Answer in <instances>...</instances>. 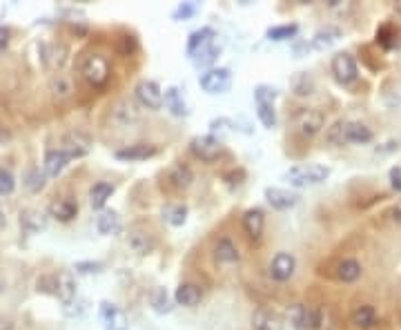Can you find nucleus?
<instances>
[{
    "mask_svg": "<svg viewBox=\"0 0 401 330\" xmlns=\"http://www.w3.org/2000/svg\"><path fill=\"white\" fill-rule=\"evenodd\" d=\"M190 150L197 159H201L205 163H214L223 154V141L212 134H201V136L192 139Z\"/></svg>",
    "mask_w": 401,
    "mask_h": 330,
    "instance_id": "obj_5",
    "label": "nucleus"
},
{
    "mask_svg": "<svg viewBox=\"0 0 401 330\" xmlns=\"http://www.w3.org/2000/svg\"><path fill=\"white\" fill-rule=\"evenodd\" d=\"M277 96H279V92L275 90V87H270V85H259L256 90H254L256 105H275Z\"/></svg>",
    "mask_w": 401,
    "mask_h": 330,
    "instance_id": "obj_40",
    "label": "nucleus"
},
{
    "mask_svg": "<svg viewBox=\"0 0 401 330\" xmlns=\"http://www.w3.org/2000/svg\"><path fill=\"white\" fill-rule=\"evenodd\" d=\"M361 272H363V268L357 259L348 257V259H341L337 263V279L343 281V283H354L357 279L361 277Z\"/></svg>",
    "mask_w": 401,
    "mask_h": 330,
    "instance_id": "obj_29",
    "label": "nucleus"
},
{
    "mask_svg": "<svg viewBox=\"0 0 401 330\" xmlns=\"http://www.w3.org/2000/svg\"><path fill=\"white\" fill-rule=\"evenodd\" d=\"M23 183H25V188L29 192H40L42 188H45V183H47V177H45V172H40V168H29L25 172V177H23Z\"/></svg>",
    "mask_w": 401,
    "mask_h": 330,
    "instance_id": "obj_35",
    "label": "nucleus"
},
{
    "mask_svg": "<svg viewBox=\"0 0 401 330\" xmlns=\"http://www.w3.org/2000/svg\"><path fill=\"white\" fill-rule=\"evenodd\" d=\"M96 230L105 237H112V235H118L123 230V221H121V217H118V212L105 210L99 214V219H96Z\"/></svg>",
    "mask_w": 401,
    "mask_h": 330,
    "instance_id": "obj_26",
    "label": "nucleus"
},
{
    "mask_svg": "<svg viewBox=\"0 0 401 330\" xmlns=\"http://www.w3.org/2000/svg\"><path fill=\"white\" fill-rule=\"evenodd\" d=\"M373 129L359 120H343V143H354V146H366L373 141Z\"/></svg>",
    "mask_w": 401,
    "mask_h": 330,
    "instance_id": "obj_11",
    "label": "nucleus"
},
{
    "mask_svg": "<svg viewBox=\"0 0 401 330\" xmlns=\"http://www.w3.org/2000/svg\"><path fill=\"white\" fill-rule=\"evenodd\" d=\"M9 40H12V31H9V27H0V54L9 47Z\"/></svg>",
    "mask_w": 401,
    "mask_h": 330,
    "instance_id": "obj_50",
    "label": "nucleus"
},
{
    "mask_svg": "<svg viewBox=\"0 0 401 330\" xmlns=\"http://www.w3.org/2000/svg\"><path fill=\"white\" fill-rule=\"evenodd\" d=\"M118 49H121L123 56H132V54L138 49V42L134 36H123L121 38V45H118Z\"/></svg>",
    "mask_w": 401,
    "mask_h": 330,
    "instance_id": "obj_49",
    "label": "nucleus"
},
{
    "mask_svg": "<svg viewBox=\"0 0 401 330\" xmlns=\"http://www.w3.org/2000/svg\"><path fill=\"white\" fill-rule=\"evenodd\" d=\"M76 214H79V203H76L72 196H60V199H54L49 203V217L60 223L74 221Z\"/></svg>",
    "mask_w": 401,
    "mask_h": 330,
    "instance_id": "obj_10",
    "label": "nucleus"
},
{
    "mask_svg": "<svg viewBox=\"0 0 401 330\" xmlns=\"http://www.w3.org/2000/svg\"><path fill=\"white\" fill-rule=\"evenodd\" d=\"M114 194V185L107 183V181H99L92 185L90 190V205L94 207V210H101V207L112 199Z\"/></svg>",
    "mask_w": 401,
    "mask_h": 330,
    "instance_id": "obj_30",
    "label": "nucleus"
},
{
    "mask_svg": "<svg viewBox=\"0 0 401 330\" xmlns=\"http://www.w3.org/2000/svg\"><path fill=\"white\" fill-rule=\"evenodd\" d=\"M103 268H105L103 261H79L74 266V270L81 274H99V272H103Z\"/></svg>",
    "mask_w": 401,
    "mask_h": 330,
    "instance_id": "obj_43",
    "label": "nucleus"
},
{
    "mask_svg": "<svg viewBox=\"0 0 401 330\" xmlns=\"http://www.w3.org/2000/svg\"><path fill=\"white\" fill-rule=\"evenodd\" d=\"M214 259L219 263H238V259H241V252H238V248L234 246L232 239L221 237L214 244Z\"/></svg>",
    "mask_w": 401,
    "mask_h": 330,
    "instance_id": "obj_24",
    "label": "nucleus"
},
{
    "mask_svg": "<svg viewBox=\"0 0 401 330\" xmlns=\"http://www.w3.org/2000/svg\"><path fill=\"white\" fill-rule=\"evenodd\" d=\"M201 299H203V290L199 288L197 283H190V281L181 283L179 288H177V292H174V301H177L179 306H183V308L199 306Z\"/></svg>",
    "mask_w": 401,
    "mask_h": 330,
    "instance_id": "obj_22",
    "label": "nucleus"
},
{
    "mask_svg": "<svg viewBox=\"0 0 401 330\" xmlns=\"http://www.w3.org/2000/svg\"><path fill=\"white\" fill-rule=\"evenodd\" d=\"M69 161H72V159H69L60 148L47 150V152H45V159H42V172H45L47 179H54V177H58V174H60L65 168H67Z\"/></svg>",
    "mask_w": 401,
    "mask_h": 330,
    "instance_id": "obj_13",
    "label": "nucleus"
},
{
    "mask_svg": "<svg viewBox=\"0 0 401 330\" xmlns=\"http://www.w3.org/2000/svg\"><path fill=\"white\" fill-rule=\"evenodd\" d=\"M314 87H317V83H314L310 72H297V74L290 79V90H292V94L299 96V98L312 96V94H314Z\"/></svg>",
    "mask_w": 401,
    "mask_h": 330,
    "instance_id": "obj_27",
    "label": "nucleus"
},
{
    "mask_svg": "<svg viewBox=\"0 0 401 330\" xmlns=\"http://www.w3.org/2000/svg\"><path fill=\"white\" fill-rule=\"evenodd\" d=\"M163 105L170 109V114H174V116L183 118V116L190 114L188 103H186V98H183L179 87H167V90L163 92Z\"/></svg>",
    "mask_w": 401,
    "mask_h": 330,
    "instance_id": "obj_23",
    "label": "nucleus"
},
{
    "mask_svg": "<svg viewBox=\"0 0 401 330\" xmlns=\"http://www.w3.org/2000/svg\"><path fill=\"white\" fill-rule=\"evenodd\" d=\"M295 270H297V259L292 252H277L270 261V277L279 283H286L295 277Z\"/></svg>",
    "mask_w": 401,
    "mask_h": 330,
    "instance_id": "obj_8",
    "label": "nucleus"
},
{
    "mask_svg": "<svg viewBox=\"0 0 401 330\" xmlns=\"http://www.w3.org/2000/svg\"><path fill=\"white\" fill-rule=\"evenodd\" d=\"M16 190V177L9 168H0V194H12Z\"/></svg>",
    "mask_w": 401,
    "mask_h": 330,
    "instance_id": "obj_42",
    "label": "nucleus"
},
{
    "mask_svg": "<svg viewBox=\"0 0 401 330\" xmlns=\"http://www.w3.org/2000/svg\"><path fill=\"white\" fill-rule=\"evenodd\" d=\"M219 54H221V47H216L214 42H210L208 47H203L201 52H197L192 56V63L197 65V68H210V65L219 58Z\"/></svg>",
    "mask_w": 401,
    "mask_h": 330,
    "instance_id": "obj_37",
    "label": "nucleus"
},
{
    "mask_svg": "<svg viewBox=\"0 0 401 330\" xmlns=\"http://www.w3.org/2000/svg\"><path fill=\"white\" fill-rule=\"evenodd\" d=\"M321 328V311L319 308L308 306V317H306V330H319Z\"/></svg>",
    "mask_w": 401,
    "mask_h": 330,
    "instance_id": "obj_48",
    "label": "nucleus"
},
{
    "mask_svg": "<svg viewBox=\"0 0 401 330\" xmlns=\"http://www.w3.org/2000/svg\"><path fill=\"white\" fill-rule=\"evenodd\" d=\"M92 148V141L81 134V132H69V134H65L63 141H60V150L67 154L69 159H81L85 154L90 152Z\"/></svg>",
    "mask_w": 401,
    "mask_h": 330,
    "instance_id": "obj_9",
    "label": "nucleus"
},
{
    "mask_svg": "<svg viewBox=\"0 0 401 330\" xmlns=\"http://www.w3.org/2000/svg\"><path fill=\"white\" fill-rule=\"evenodd\" d=\"M79 72L85 81L94 87H103L107 81H110V61H107L103 54H85V56L79 61Z\"/></svg>",
    "mask_w": 401,
    "mask_h": 330,
    "instance_id": "obj_2",
    "label": "nucleus"
},
{
    "mask_svg": "<svg viewBox=\"0 0 401 330\" xmlns=\"http://www.w3.org/2000/svg\"><path fill=\"white\" fill-rule=\"evenodd\" d=\"M256 116L265 129H272L277 125V109L275 105H256Z\"/></svg>",
    "mask_w": 401,
    "mask_h": 330,
    "instance_id": "obj_41",
    "label": "nucleus"
},
{
    "mask_svg": "<svg viewBox=\"0 0 401 330\" xmlns=\"http://www.w3.org/2000/svg\"><path fill=\"white\" fill-rule=\"evenodd\" d=\"M127 246L132 248L136 255L145 257V255H149V252L156 248V241H154V237L147 233V230L132 228V230H129V235H127Z\"/></svg>",
    "mask_w": 401,
    "mask_h": 330,
    "instance_id": "obj_14",
    "label": "nucleus"
},
{
    "mask_svg": "<svg viewBox=\"0 0 401 330\" xmlns=\"http://www.w3.org/2000/svg\"><path fill=\"white\" fill-rule=\"evenodd\" d=\"M339 38H341V29L328 25V27L319 29L317 34L312 36L310 47H314V49H328V47H332Z\"/></svg>",
    "mask_w": 401,
    "mask_h": 330,
    "instance_id": "obj_31",
    "label": "nucleus"
},
{
    "mask_svg": "<svg viewBox=\"0 0 401 330\" xmlns=\"http://www.w3.org/2000/svg\"><path fill=\"white\" fill-rule=\"evenodd\" d=\"M393 214H395V221L401 226V203L399 205H395V210H393Z\"/></svg>",
    "mask_w": 401,
    "mask_h": 330,
    "instance_id": "obj_53",
    "label": "nucleus"
},
{
    "mask_svg": "<svg viewBox=\"0 0 401 330\" xmlns=\"http://www.w3.org/2000/svg\"><path fill=\"white\" fill-rule=\"evenodd\" d=\"M12 139V134H9V129H5V127H0V146H3L5 141H9Z\"/></svg>",
    "mask_w": 401,
    "mask_h": 330,
    "instance_id": "obj_52",
    "label": "nucleus"
},
{
    "mask_svg": "<svg viewBox=\"0 0 401 330\" xmlns=\"http://www.w3.org/2000/svg\"><path fill=\"white\" fill-rule=\"evenodd\" d=\"M167 181H170V185L174 190H186V188H190L192 181H194V172H192L190 165H186V163H174L167 170Z\"/></svg>",
    "mask_w": 401,
    "mask_h": 330,
    "instance_id": "obj_21",
    "label": "nucleus"
},
{
    "mask_svg": "<svg viewBox=\"0 0 401 330\" xmlns=\"http://www.w3.org/2000/svg\"><path fill=\"white\" fill-rule=\"evenodd\" d=\"M286 324L275 311L268 308H256L252 315V330H284Z\"/></svg>",
    "mask_w": 401,
    "mask_h": 330,
    "instance_id": "obj_19",
    "label": "nucleus"
},
{
    "mask_svg": "<svg viewBox=\"0 0 401 330\" xmlns=\"http://www.w3.org/2000/svg\"><path fill=\"white\" fill-rule=\"evenodd\" d=\"M158 148L154 146H147V143H136V146H127V148H121L114 152V157L118 161H145V159H152L156 157Z\"/></svg>",
    "mask_w": 401,
    "mask_h": 330,
    "instance_id": "obj_17",
    "label": "nucleus"
},
{
    "mask_svg": "<svg viewBox=\"0 0 401 330\" xmlns=\"http://www.w3.org/2000/svg\"><path fill=\"white\" fill-rule=\"evenodd\" d=\"M330 70L334 74V79H337L341 85H350L357 81V76H359V68H357V61L352 54L348 52H339L334 54V58L330 63Z\"/></svg>",
    "mask_w": 401,
    "mask_h": 330,
    "instance_id": "obj_6",
    "label": "nucleus"
},
{
    "mask_svg": "<svg viewBox=\"0 0 401 330\" xmlns=\"http://www.w3.org/2000/svg\"><path fill=\"white\" fill-rule=\"evenodd\" d=\"M3 292H5V279L0 277V294H3Z\"/></svg>",
    "mask_w": 401,
    "mask_h": 330,
    "instance_id": "obj_55",
    "label": "nucleus"
},
{
    "mask_svg": "<svg viewBox=\"0 0 401 330\" xmlns=\"http://www.w3.org/2000/svg\"><path fill=\"white\" fill-rule=\"evenodd\" d=\"M199 85L208 94H225L232 87V72L227 68H212L199 76Z\"/></svg>",
    "mask_w": 401,
    "mask_h": 330,
    "instance_id": "obj_4",
    "label": "nucleus"
},
{
    "mask_svg": "<svg viewBox=\"0 0 401 330\" xmlns=\"http://www.w3.org/2000/svg\"><path fill=\"white\" fill-rule=\"evenodd\" d=\"M395 38H397V29L390 27V25H384L382 29L377 31V40L382 42L384 47H393V45H395Z\"/></svg>",
    "mask_w": 401,
    "mask_h": 330,
    "instance_id": "obj_46",
    "label": "nucleus"
},
{
    "mask_svg": "<svg viewBox=\"0 0 401 330\" xmlns=\"http://www.w3.org/2000/svg\"><path fill=\"white\" fill-rule=\"evenodd\" d=\"M326 139H328V143H332V146H345L343 143V120H337V123H332V127H328Z\"/></svg>",
    "mask_w": 401,
    "mask_h": 330,
    "instance_id": "obj_45",
    "label": "nucleus"
},
{
    "mask_svg": "<svg viewBox=\"0 0 401 330\" xmlns=\"http://www.w3.org/2000/svg\"><path fill=\"white\" fill-rule=\"evenodd\" d=\"M292 120H295V127H297L299 134L306 136V139L317 136L319 132L326 127V114H323L321 109H314V107H301Z\"/></svg>",
    "mask_w": 401,
    "mask_h": 330,
    "instance_id": "obj_3",
    "label": "nucleus"
},
{
    "mask_svg": "<svg viewBox=\"0 0 401 330\" xmlns=\"http://www.w3.org/2000/svg\"><path fill=\"white\" fill-rule=\"evenodd\" d=\"M265 201L275 207V210H290L299 203V194L290 192L286 188H265Z\"/></svg>",
    "mask_w": 401,
    "mask_h": 330,
    "instance_id": "obj_15",
    "label": "nucleus"
},
{
    "mask_svg": "<svg viewBox=\"0 0 401 330\" xmlns=\"http://www.w3.org/2000/svg\"><path fill=\"white\" fill-rule=\"evenodd\" d=\"M210 129H212V136L214 134H230V132L236 129V125L232 123L230 118H214L210 123Z\"/></svg>",
    "mask_w": 401,
    "mask_h": 330,
    "instance_id": "obj_44",
    "label": "nucleus"
},
{
    "mask_svg": "<svg viewBox=\"0 0 401 330\" xmlns=\"http://www.w3.org/2000/svg\"><path fill=\"white\" fill-rule=\"evenodd\" d=\"M390 185H393V190L401 192V168L390 170Z\"/></svg>",
    "mask_w": 401,
    "mask_h": 330,
    "instance_id": "obj_51",
    "label": "nucleus"
},
{
    "mask_svg": "<svg viewBox=\"0 0 401 330\" xmlns=\"http://www.w3.org/2000/svg\"><path fill=\"white\" fill-rule=\"evenodd\" d=\"M20 228L25 230V233H40V230H45V226H47V219H45V214L42 212H38V210H23L20 212Z\"/></svg>",
    "mask_w": 401,
    "mask_h": 330,
    "instance_id": "obj_32",
    "label": "nucleus"
},
{
    "mask_svg": "<svg viewBox=\"0 0 401 330\" xmlns=\"http://www.w3.org/2000/svg\"><path fill=\"white\" fill-rule=\"evenodd\" d=\"M350 322L354 328H359V330H370L379 324V315L375 311V306L363 304V306H357L350 313Z\"/></svg>",
    "mask_w": 401,
    "mask_h": 330,
    "instance_id": "obj_20",
    "label": "nucleus"
},
{
    "mask_svg": "<svg viewBox=\"0 0 401 330\" xmlns=\"http://www.w3.org/2000/svg\"><path fill=\"white\" fill-rule=\"evenodd\" d=\"M288 322L290 326L295 328V330H306V317H308V306H303V304H292L288 308Z\"/></svg>",
    "mask_w": 401,
    "mask_h": 330,
    "instance_id": "obj_36",
    "label": "nucleus"
},
{
    "mask_svg": "<svg viewBox=\"0 0 401 330\" xmlns=\"http://www.w3.org/2000/svg\"><path fill=\"white\" fill-rule=\"evenodd\" d=\"M194 14H197V5H194V3H183V5H179L174 9V14H172V16H174L177 20H188Z\"/></svg>",
    "mask_w": 401,
    "mask_h": 330,
    "instance_id": "obj_47",
    "label": "nucleus"
},
{
    "mask_svg": "<svg viewBox=\"0 0 401 330\" xmlns=\"http://www.w3.org/2000/svg\"><path fill=\"white\" fill-rule=\"evenodd\" d=\"M297 34H299V25H295V23L277 25V27H270V29H268V38H270V40H275V42L292 40V38H297Z\"/></svg>",
    "mask_w": 401,
    "mask_h": 330,
    "instance_id": "obj_39",
    "label": "nucleus"
},
{
    "mask_svg": "<svg viewBox=\"0 0 401 330\" xmlns=\"http://www.w3.org/2000/svg\"><path fill=\"white\" fill-rule=\"evenodd\" d=\"M76 288H79V285H76V279L69 270H63L56 274V297L63 306H69L76 301Z\"/></svg>",
    "mask_w": 401,
    "mask_h": 330,
    "instance_id": "obj_16",
    "label": "nucleus"
},
{
    "mask_svg": "<svg viewBox=\"0 0 401 330\" xmlns=\"http://www.w3.org/2000/svg\"><path fill=\"white\" fill-rule=\"evenodd\" d=\"M152 308L158 313V315H167L172 313V308H174V304H172V297L167 294L165 288H156L154 292H152Z\"/></svg>",
    "mask_w": 401,
    "mask_h": 330,
    "instance_id": "obj_38",
    "label": "nucleus"
},
{
    "mask_svg": "<svg viewBox=\"0 0 401 330\" xmlns=\"http://www.w3.org/2000/svg\"><path fill=\"white\" fill-rule=\"evenodd\" d=\"M101 322L105 330H127V317L116 304L103 301L101 304Z\"/></svg>",
    "mask_w": 401,
    "mask_h": 330,
    "instance_id": "obj_12",
    "label": "nucleus"
},
{
    "mask_svg": "<svg viewBox=\"0 0 401 330\" xmlns=\"http://www.w3.org/2000/svg\"><path fill=\"white\" fill-rule=\"evenodd\" d=\"M49 90H51L54 96L58 98V101H63V98H69V96H72L74 85H72V81L67 79V76L56 74V76L51 79V83H49Z\"/></svg>",
    "mask_w": 401,
    "mask_h": 330,
    "instance_id": "obj_34",
    "label": "nucleus"
},
{
    "mask_svg": "<svg viewBox=\"0 0 401 330\" xmlns=\"http://www.w3.org/2000/svg\"><path fill=\"white\" fill-rule=\"evenodd\" d=\"M134 92H136L138 103L147 109H152V112H156V109L163 107V90H161V85L156 81H149V79L138 81Z\"/></svg>",
    "mask_w": 401,
    "mask_h": 330,
    "instance_id": "obj_7",
    "label": "nucleus"
},
{
    "mask_svg": "<svg viewBox=\"0 0 401 330\" xmlns=\"http://www.w3.org/2000/svg\"><path fill=\"white\" fill-rule=\"evenodd\" d=\"M243 230L250 239H261L263 230H265V214L261 207H250L243 214Z\"/></svg>",
    "mask_w": 401,
    "mask_h": 330,
    "instance_id": "obj_18",
    "label": "nucleus"
},
{
    "mask_svg": "<svg viewBox=\"0 0 401 330\" xmlns=\"http://www.w3.org/2000/svg\"><path fill=\"white\" fill-rule=\"evenodd\" d=\"M163 219L174 228H181L188 221V205L186 203H170L163 207Z\"/></svg>",
    "mask_w": 401,
    "mask_h": 330,
    "instance_id": "obj_33",
    "label": "nucleus"
},
{
    "mask_svg": "<svg viewBox=\"0 0 401 330\" xmlns=\"http://www.w3.org/2000/svg\"><path fill=\"white\" fill-rule=\"evenodd\" d=\"M7 226V219H5V214L3 212H0V230H3Z\"/></svg>",
    "mask_w": 401,
    "mask_h": 330,
    "instance_id": "obj_54",
    "label": "nucleus"
},
{
    "mask_svg": "<svg viewBox=\"0 0 401 330\" xmlns=\"http://www.w3.org/2000/svg\"><path fill=\"white\" fill-rule=\"evenodd\" d=\"M112 120L118 125V127H129L132 123L138 120V109L134 103L129 101H121L114 109H112Z\"/></svg>",
    "mask_w": 401,
    "mask_h": 330,
    "instance_id": "obj_25",
    "label": "nucleus"
},
{
    "mask_svg": "<svg viewBox=\"0 0 401 330\" xmlns=\"http://www.w3.org/2000/svg\"><path fill=\"white\" fill-rule=\"evenodd\" d=\"M210 42H214V29L212 27H203V29L192 31L190 38H188V56L192 58L194 54L201 52L203 47H208Z\"/></svg>",
    "mask_w": 401,
    "mask_h": 330,
    "instance_id": "obj_28",
    "label": "nucleus"
},
{
    "mask_svg": "<svg viewBox=\"0 0 401 330\" xmlns=\"http://www.w3.org/2000/svg\"><path fill=\"white\" fill-rule=\"evenodd\" d=\"M330 177V168L317 163H303L295 165L286 172V181L292 188H308V185H319Z\"/></svg>",
    "mask_w": 401,
    "mask_h": 330,
    "instance_id": "obj_1",
    "label": "nucleus"
}]
</instances>
